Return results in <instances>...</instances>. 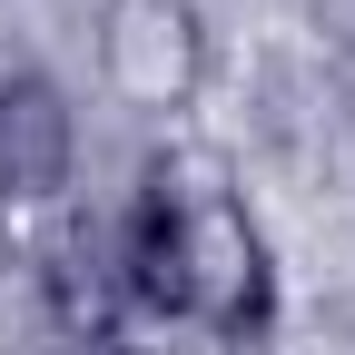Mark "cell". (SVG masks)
Instances as JSON below:
<instances>
[{"label":"cell","instance_id":"cell-1","mask_svg":"<svg viewBox=\"0 0 355 355\" xmlns=\"http://www.w3.org/2000/svg\"><path fill=\"white\" fill-rule=\"evenodd\" d=\"M139 188H148L158 217H168L178 326H198V336L237 345V355L266 345V326H277V247H266V227L247 217V198L227 188V168L158 148V158L139 168Z\"/></svg>","mask_w":355,"mask_h":355},{"label":"cell","instance_id":"cell-2","mask_svg":"<svg viewBox=\"0 0 355 355\" xmlns=\"http://www.w3.org/2000/svg\"><path fill=\"white\" fill-rule=\"evenodd\" d=\"M207 10L198 0H99V79L128 119L178 128L207 89Z\"/></svg>","mask_w":355,"mask_h":355},{"label":"cell","instance_id":"cell-3","mask_svg":"<svg viewBox=\"0 0 355 355\" xmlns=\"http://www.w3.org/2000/svg\"><path fill=\"white\" fill-rule=\"evenodd\" d=\"M69 168H79V109L50 69H0V198L20 217L30 207H60L69 198Z\"/></svg>","mask_w":355,"mask_h":355},{"label":"cell","instance_id":"cell-4","mask_svg":"<svg viewBox=\"0 0 355 355\" xmlns=\"http://www.w3.org/2000/svg\"><path fill=\"white\" fill-rule=\"evenodd\" d=\"M40 296H50V326L79 355H119L128 296H119V266H109V227L99 237H60L50 257H40Z\"/></svg>","mask_w":355,"mask_h":355},{"label":"cell","instance_id":"cell-5","mask_svg":"<svg viewBox=\"0 0 355 355\" xmlns=\"http://www.w3.org/2000/svg\"><path fill=\"white\" fill-rule=\"evenodd\" d=\"M10 247H20V207L0 198V266H10Z\"/></svg>","mask_w":355,"mask_h":355},{"label":"cell","instance_id":"cell-6","mask_svg":"<svg viewBox=\"0 0 355 355\" xmlns=\"http://www.w3.org/2000/svg\"><path fill=\"white\" fill-rule=\"evenodd\" d=\"M119 355H128V345H119Z\"/></svg>","mask_w":355,"mask_h":355}]
</instances>
